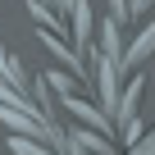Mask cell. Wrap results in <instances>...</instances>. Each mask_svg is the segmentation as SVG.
Listing matches in <instances>:
<instances>
[{
  "instance_id": "1",
  "label": "cell",
  "mask_w": 155,
  "mask_h": 155,
  "mask_svg": "<svg viewBox=\"0 0 155 155\" xmlns=\"http://www.w3.org/2000/svg\"><path fill=\"white\" fill-rule=\"evenodd\" d=\"M150 50H155V23H146V28H141V37H137V41L123 50V64H141Z\"/></svg>"
},
{
  "instance_id": "4",
  "label": "cell",
  "mask_w": 155,
  "mask_h": 155,
  "mask_svg": "<svg viewBox=\"0 0 155 155\" xmlns=\"http://www.w3.org/2000/svg\"><path fill=\"white\" fill-rule=\"evenodd\" d=\"M9 59H14V55H5V46H0V73H5V82H9V87H18V82H23V73H18V64H9Z\"/></svg>"
},
{
  "instance_id": "2",
  "label": "cell",
  "mask_w": 155,
  "mask_h": 155,
  "mask_svg": "<svg viewBox=\"0 0 155 155\" xmlns=\"http://www.w3.org/2000/svg\"><path fill=\"white\" fill-rule=\"evenodd\" d=\"M64 105H68V110H78V114H82V119H87V123H96V128H101V132H105V128H110V123H105V114H101V110H91V105H82V101H78V96H64Z\"/></svg>"
},
{
  "instance_id": "3",
  "label": "cell",
  "mask_w": 155,
  "mask_h": 155,
  "mask_svg": "<svg viewBox=\"0 0 155 155\" xmlns=\"http://www.w3.org/2000/svg\"><path fill=\"white\" fill-rule=\"evenodd\" d=\"M141 87H146V78H132V82H128V91H123V105H119V114H123V119H132V110H137V96H141Z\"/></svg>"
},
{
  "instance_id": "5",
  "label": "cell",
  "mask_w": 155,
  "mask_h": 155,
  "mask_svg": "<svg viewBox=\"0 0 155 155\" xmlns=\"http://www.w3.org/2000/svg\"><path fill=\"white\" fill-rule=\"evenodd\" d=\"M9 150H14V155H50V150H41V146L28 141V137H9Z\"/></svg>"
},
{
  "instance_id": "6",
  "label": "cell",
  "mask_w": 155,
  "mask_h": 155,
  "mask_svg": "<svg viewBox=\"0 0 155 155\" xmlns=\"http://www.w3.org/2000/svg\"><path fill=\"white\" fill-rule=\"evenodd\" d=\"M146 5H150V0H132V14H137V9H146Z\"/></svg>"
}]
</instances>
